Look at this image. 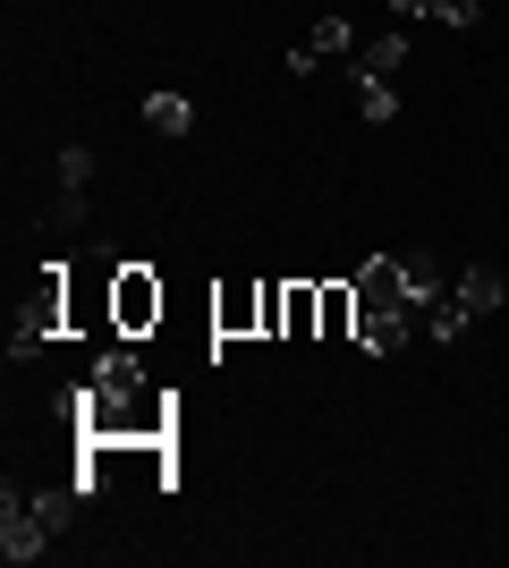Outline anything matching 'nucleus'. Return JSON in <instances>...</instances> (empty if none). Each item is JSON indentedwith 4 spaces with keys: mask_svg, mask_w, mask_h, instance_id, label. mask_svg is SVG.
Masks as SVG:
<instances>
[{
    "mask_svg": "<svg viewBox=\"0 0 509 568\" xmlns=\"http://www.w3.org/2000/svg\"><path fill=\"white\" fill-rule=\"evenodd\" d=\"M162 306H170V288L153 281V263H111V339H153Z\"/></svg>",
    "mask_w": 509,
    "mask_h": 568,
    "instance_id": "3",
    "label": "nucleus"
},
{
    "mask_svg": "<svg viewBox=\"0 0 509 568\" xmlns=\"http://www.w3.org/2000/svg\"><path fill=\"white\" fill-rule=\"evenodd\" d=\"M213 332L221 339H264V281H221L213 288Z\"/></svg>",
    "mask_w": 509,
    "mask_h": 568,
    "instance_id": "5",
    "label": "nucleus"
},
{
    "mask_svg": "<svg viewBox=\"0 0 509 568\" xmlns=\"http://www.w3.org/2000/svg\"><path fill=\"white\" fill-rule=\"evenodd\" d=\"M399 69H408V34H399V26H390V34H374V43L357 51V77H383V85H390Z\"/></svg>",
    "mask_w": 509,
    "mask_h": 568,
    "instance_id": "9",
    "label": "nucleus"
},
{
    "mask_svg": "<svg viewBox=\"0 0 509 568\" xmlns=\"http://www.w3.org/2000/svg\"><path fill=\"white\" fill-rule=\"evenodd\" d=\"M51 339H69V263L34 272V297H26L18 332H9V356H43Z\"/></svg>",
    "mask_w": 509,
    "mask_h": 568,
    "instance_id": "2",
    "label": "nucleus"
},
{
    "mask_svg": "<svg viewBox=\"0 0 509 568\" xmlns=\"http://www.w3.org/2000/svg\"><path fill=\"white\" fill-rule=\"evenodd\" d=\"M289 332V281H264V339Z\"/></svg>",
    "mask_w": 509,
    "mask_h": 568,
    "instance_id": "16",
    "label": "nucleus"
},
{
    "mask_svg": "<svg viewBox=\"0 0 509 568\" xmlns=\"http://www.w3.org/2000/svg\"><path fill=\"white\" fill-rule=\"evenodd\" d=\"M339 51H357V26H348V18H315V26H306V43L289 51V69H315V60H339Z\"/></svg>",
    "mask_w": 509,
    "mask_h": 568,
    "instance_id": "8",
    "label": "nucleus"
},
{
    "mask_svg": "<svg viewBox=\"0 0 509 568\" xmlns=\"http://www.w3.org/2000/svg\"><path fill=\"white\" fill-rule=\"evenodd\" d=\"M77 407V433L85 442H170V425H179V399L170 390H102V382H77L69 390Z\"/></svg>",
    "mask_w": 509,
    "mask_h": 568,
    "instance_id": "1",
    "label": "nucleus"
},
{
    "mask_svg": "<svg viewBox=\"0 0 509 568\" xmlns=\"http://www.w3.org/2000/svg\"><path fill=\"white\" fill-rule=\"evenodd\" d=\"M390 18H399V26H416V18H434V0H390Z\"/></svg>",
    "mask_w": 509,
    "mask_h": 568,
    "instance_id": "19",
    "label": "nucleus"
},
{
    "mask_svg": "<svg viewBox=\"0 0 509 568\" xmlns=\"http://www.w3.org/2000/svg\"><path fill=\"white\" fill-rule=\"evenodd\" d=\"M145 128H162V136H187V128H195V102H187V94H145Z\"/></svg>",
    "mask_w": 509,
    "mask_h": 568,
    "instance_id": "12",
    "label": "nucleus"
},
{
    "mask_svg": "<svg viewBox=\"0 0 509 568\" xmlns=\"http://www.w3.org/2000/svg\"><path fill=\"white\" fill-rule=\"evenodd\" d=\"M476 9H485V0H434V18H441V26H476Z\"/></svg>",
    "mask_w": 509,
    "mask_h": 568,
    "instance_id": "18",
    "label": "nucleus"
},
{
    "mask_svg": "<svg viewBox=\"0 0 509 568\" xmlns=\"http://www.w3.org/2000/svg\"><path fill=\"white\" fill-rule=\"evenodd\" d=\"M357 297H365V314H390V306H408V288H399V255H374L357 272ZM416 314V306H408Z\"/></svg>",
    "mask_w": 509,
    "mask_h": 568,
    "instance_id": "7",
    "label": "nucleus"
},
{
    "mask_svg": "<svg viewBox=\"0 0 509 568\" xmlns=\"http://www.w3.org/2000/svg\"><path fill=\"white\" fill-rule=\"evenodd\" d=\"M467 323H476V306H467L459 288H450V297H434V306H425V332H434V339H459Z\"/></svg>",
    "mask_w": 509,
    "mask_h": 568,
    "instance_id": "13",
    "label": "nucleus"
},
{
    "mask_svg": "<svg viewBox=\"0 0 509 568\" xmlns=\"http://www.w3.org/2000/svg\"><path fill=\"white\" fill-rule=\"evenodd\" d=\"M315 297H323V323H315V339H357V323H365V297H357V281H315Z\"/></svg>",
    "mask_w": 509,
    "mask_h": 568,
    "instance_id": "6",
    "label": "nucleus"
},
{
    "mask_svg": "<svg viewBox=\"0 0 509 568\" xmlns=\"http://www.w3.org/2000/svg\"><path fill=\"white\" fill-rule=\"evenodd\" d=\"M315 323H323L315 281H289V332H281V339H315Z\"/></svg>",
    "mask_w": 509,
    "mask_h": 568,
    "instance_id": "14",
    "label": "nucleus"
},
{
    "mask_svg": "<svg viewBox=\"0 0 509 568\" xmlns=\"http://www.w3.org/2000/svg\"><path fill=\"white\" fill-rule=\"evenodd\" d=\"M408 323H416L408 306H390V314H365V323H357V348H365V356H390L399 339H408Z\"/></svg>",
    "mask_w": 509,
    "mask_h": 568,
    "instance_id": "10",
    "label": "nucleus"
},
{
    "mask_svg": "<svg viewBox=\"0 0 509 568\" xmlns=\"http://www.w3.org/2000/svg\"><path fill=\"white\" fill-rule=\"evenodd\" d=\"M51 535H60V526L43 518V500H26L18 484H9V493H0V560H9V568H18V560H43Z\"/></svg>",
    "mask_w": 509,
    "mask_h": 568,
    "instance_id": "4",
    "label": "nucleus"
},
{
    "mask_svg": "<svg viewBox=\"0 0 509 568\" xmlns=\"http://www.w3.org/2000/svg\"><path fill=\"white\" fill-rule=\"evenodd\" d=\"M357 111L383 128V119H399V85H383V77H357Z\"/></svg>",
    "mask_w": 509,
    "mask_h": 568,
    "instance_id": "15",
    "label": "nucleus"
},
{
    "mask_svg": "<svg viewBox=\"0 0 509 568\" xmlns=\"http://www.w3.org/2000/svg\"><path fill=\"white\" fill-rule=\"evenodd\" d=\"M399 288H408V306L425 314L441 297V272H434V255H399Z\"/></svg>",
    "mask_w": 509,
    "mask_h": 568,
    "instance_id": "11",
    "label": "nucleus"
},
{
    "mask_svg": "<svg viewBox=\"0 0 509 568\" xmlns=\"http://www.w3.org/2000/svg\"><path fill=\"white\" fill-rule=\"evenodd\" d=\"M85 179H94V153H85V144H69V153H60V187H85Z\"/></svg>",
    "mask_w": 509,
    "mask_h": 568,
    "instance_id": "17",
    "label": "nucleus"
}]
</instances>
